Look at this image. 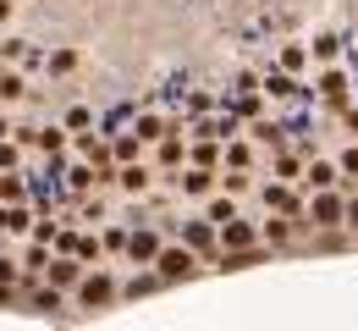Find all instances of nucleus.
I'll return each mask as SVG.
<instances>
[{
  "instance_id": "37998d69",
  "label": "nucleus",
  "mask_w": 358,
  "mask_h": 331,
  "mask_svg": "<svg viewBox=\"0 0 358 331\" xmlns=\"http://www.w3.org/2000/svg\"><path fill=\"white\" fill-rule=\"evenodd\" d=\"M353 243H358V232H353Z\"/></svg>"
},
{
  "instance_id": "6e6552de",
  "label": "nucleus",
  "mask_w": 358,
  "mask_h": 331,
  "mask_svg": "<svg viewBox=\"0 0 358 331\" xmlns=\"http://www.w3.org/2000/svg\"><path fill=\"white\" fill-rule=\"evenodd\" d=\"M177 188L187 199H210V193L221 188V171L215 166H187V171H177Z\"/></svg>"
},
{
  "instance_id": "ddd939ff",
  "label": "nucleus",
  "mask_w": 358,
  "mask_h": 331,
  "mask_svg": "<svg viewBox=\"0 0 358 331\" xmlns=\"http://www.w3.org/2000/svg\"><path fill=\"white\" fill-rule=\"evenodd\" d=\"M127 260H133V265H155V260H160V232H155V227H138V232L127 237Z\"/></svg>"
},
{
  "instance_id": "e433bc0d",
  "label": "nucleus",
  "mask_w": 358,
  "mask_h": 331,
  "mask_svg": "<svg viewBox=\"0 0 358 331\" xmlns=\"http://www.w3.org/2000/svg\"><path fill=\"white\" fill-rule=\"evenodd\" d=\"M0 287H17V265H11V254H0Z\"/></svg>"
},
{
  "instance_id": "dca6fc26",
  "label": "nucleus",
  "mask_w": 358,
  "mask_h": 331,
  "mask_svg": "<svg viewBox=\"0 0 358 331\" xmlns=\"http://www.w3.org/2000/svg\"><path fill=\"white\" fill-rule=\"evenodd\" d=\"M309 50H314V66H331V61H342V50H348V39L325 28V34H314V39H309Z\"/></svg>"
},
{
  "instance_id": "a211bd4d",
  "label": "nucleus",
  "mask_w": 358,
  "mask_h": 331,
  "mask_svg": "<svg viewBox=\"0 0 358 331\" xmlns=\"http://www.w3.org/2000/svg\"><path fill=\"white\" fill-rule=\"evenodd\" d=\"M275 66H287V72H309V66H314V50L298 45V39H287V45L275 50Z\"/></svg>"
},
{
  "instance_id": "f8f14e48",
  "label": "nucleus",
  "mask_w": 358,
  "mask_h": 331,
  "mask_svg": "<svg viewBox=\"0 0 358 331\" xmlns=\"http://www.w3.org/2000/svg\"><path fill=\"white\" fill-rule=\"evenodd\" d=\"M303 188H342V166L336 160H325V155H309V166H303Z\"/></svg>"
},
{
  "instance_id": "2f4dec72",
  "label": "nucleus",
  "mask_w": 358,
  "mask_h": 331,
  "mask_svg": "<svg viewBox=\"0 0 358 331\" xmlns=\"http://www.w3.org/2000/svg\"><path fill=\"white\" fill-rule=\"evenodd\" d=\"M248 177H254V171H221V188L226 193H243V188H248Z\"/></svg>"
},
{
  "instance_id": "0eeeda50",
  "label": "nucleus",
  "mask_w": 358,
  "mask_h": 331,
  "mask_svg": "<svg viewBox=\"0 0 358 331\" xmlns=\"http://www.w3.org/2000/svg\"><path fill=\"white\" fill-rule=\"evenodd\" d=\"M265 243V221H248V216H231L221 227V248H254Z\"/></svg>"
},
{
  "instance_id": "6ab92c4d",
  "label": "nucleus",
  "mask_w": 358,
  "mask_h": 331,
  "mask_svg": "<svg viewBox=\"0 0 358 331\" xmlns=\"http://www.w3.org/2000/svg\"><path fill=\"white\" fill-rule=\"evenodd\" d=\"M116 183L127 193H149V183H155V166H143V160H127L122 171H116Z\"/></svg>"
},
{
  "instance_id": "f257e3e1",
  "label": "nucleus",
  "mask_w": 358,
  "mask_h": 331,
  "mask_svg": "<svg viewBox=\"0 0 358 331\" xmlns=\"http://www.w3.org/2000/svg\"><path fill=\"white\" fill-rule=\"evenodd\" d=\"M314 99L325 105V111H342V105H353V78L331 61V66H314Z\"/></svg>"
},
{
  "instance_id": "bb28decb",
  "label": "nucleus",
  "mask_w": 358,
  "mask_h": 331,
  "mask_svg": "<svg viewBox=\"0 0 358 331\" xmlns=\"http://www.w3.org/2000/svg\"><path fill=\"white\" fill-rule=\"evenodd\" d=\"M39 149H45V155H55V149H61V143H66V122H61V127H39Z\"/></svg>"
},
{
  "instance_id": "c756f323",
  "label": "nucleus",
  "mask_w": 358,
  "mask_h": 331,
  "mask_svg": "<svg viewBox=\"0 0 358 331\" xmlns=\"http://www.w3.org/2000/svg\"><path fill=\"white\" fill-rule=\"evenodd\" d=\"M99 254H105L99 237H78V260H83V265H99Z\"/></svg>"
},
{
  "instance_id": "c85d7f7f",
  "label": "nucleus",
  "mask_w": 358,
  "mask_h": 331,
  "mask_svg": "<svg viewBox=\"0 0 358 331\" xmlns=\"http://www.w3.org/2000/svg\"><path fill=\"white\" fill-rule=\"evenodd\" d=\"M45 66H50V72H55V78H66V72L78 66V50H55V55H50Z\"/></svg>"
},
{
  "instance_id": "20e7f679",
  "label": "nucleus",
  "mask_w": 358,
  "mask_h": 331,
  "mask_svg": "<svg viewBox=\"0 0 358 331\" xmlns=\"http://www.w3.org/2000/svg\"><path fill=\"white\" fill-rule=\"evenodd\" d=\"M309 89L298 83V72H287V66H270L265 72V99L270 105H292V99H303Z\"/></svg>"
},
{
  "instance_id": "39448f33",
  "label": "nucleus",
  "mask_w": 358,
  "mask_h": 331,
  "mask_svg": "<svg viewBox=\"0 0 358 331\" xmlns=\"http://www.w3.org/2000/svg\"><path fill=\"white\" fill-rule=\"evenodd\" d=\"M182 243H193L199 254L221 260V227H215L210 216H199V221H182Z\"/></svg>"
},
{
  "instance_id": "9b49d317",
  "label": "nucleus",
  "mask_w": 358,
  "mask_h": 331,
  "mask_svg": "<svg viewBox=\"0 0 358 331\" xmlns=\"http://www.w3.org/2000/svg\"><path fill=\"white\" fill-rule=\"evenodd\" d=\"M182 160H187V133L171 127L166 139L155 143V166H160V171H182Z\"/></svg>"
},
{
  "instance_id": "c9c22d12",
  "label": "nucleus",
  "mask_w": 358,
  "mask_h": 331,
  "mask_svg": "<svg viewBox=\"0 0 358 331\" xmlns=\"http://www.w3.org/2000/svg\"><path fill=\"white\" fill-rule=\"evenodd\" d=\"M17 166V139H0V171H11Z\"/></svg>"
},
{
  "instance_id": "4468645a",
  "label": "nucleus",
  "mask_w": 358,
  "mask_h": 331,
  "mask_svg": "<svg viewBox=\"0 0 358 331\" xmlns=\"http://www.w3.org/2000/svg\"><path fill=\"white\" fill-rule=\"evenodd\" d=\"M303 166H309L303 149H275V155H270V171H275L281 183H303Z\"/></svg>"
},
{
  "instance_id": "a19ab883",
  "label": "nucleus",
  "mask_w": 358,
  "mask_h": 331,
  "mask_svg": "<svg viewBox=\"0 0 358 331\" xmlns=\"http://www.w3.org/2000/svg\"><path fill=\"white\" fill-rule=\"evenodd\" d=\"M11 133H17V127H11V122H6V116H0V139H11Z\"/></svg>"
},
{
  "instance_id": "5701e85b",
  "label": "nucleus",
  "mask_w": 358,
  "mask_h": 331,
  "mask_svg": "<svg viewBox=\"0 0 358 331\" xmlns=\"http://www.w3.org/2000/svg\"><path fill=\"white\" fill-rule=\"evenodd\" d=\"M17 99H28V78L22 72H6L0 78V105H17Z\"/></svg>"
},
{
  "instance_id": "f03ea898",
  "label": "nucleus",
  "mask_w": 358,
  "mask_h": 331,
  "mask_svg": "<svg viewBox=\"0 0 358 331\" xmlns=\"http://www.w3.org/2000/svg\"><path fill=\"white\" fill-rule=\"evenodd\" d=\"M155 271H160L166 282H187V276H199V248H193V243H171V248H160Z\"/></svg>"
},
{
  "instance_id": "7c9ffc66",
  "label": "nucleus",
  "mask_w": 358,
  "mask_h": 331,
  "mask_svg": "<svg viewBox=\"0 0 358 331\" xmlns=\"http://www.w3.org/2000/svg\"><path fill=\"white\" fill-rule=\"evenodd\" d=\"M28 55V39H0V61H22Z\"/></svg>"
},
{
  "instance_id": "9d476101",
  "label": "nucleus",
  "mask_w": 358,
  "mask_h": 331,
  "mask_svg": "<svg viewBox=\"0 0 358 331\" xmlns=\"http://www.w3.org/2000/svg\"><path fill=\"white\" fill-rule=\"evenodd\" d=\"M243 133H248V139L259 143V149H265V155H275V149H287V127H281V122H275V116H254V122H248V127H243Z\"/></svg>"
},
{
  "instance_id": "cd10ccee",
  "label": "nucleus",
  "mask_w": 358,
  "mask_h": 331,
  "mask_svg": "<svg viewBox=\"0 0 358 331\" xmlns=\"http://www.w3.org/2000/svg\"><path fill=\"white\" fill-rule=\"evenodd\" d=\"M94 127V111L89 105H72V111H66V133H89Z\"/></svg>"
},
{
  "instance_id": "2eb2a0df",
  "label": "nucleus",
  "mask_w": 358,
  "mask_h": 331,
  "mask_svg": "<svg viewBox=\"0 0 358 331\" xmlns=\"http://www.w3.org/2000/svg\"><path fill=\"white\" fill-rule=\"evenodd\" d=\"M254 149H259V143L248 139V133H237V139H226V166H231V171H254V160H259Z\"/></svg>"
},
{
  "instance_id": "412c9836",
  "label": "nucleus",
  "mask_w": 358,
  "mask_h": 331,
  "mask_svg": "<svg viewBox=\"0 0 358 331\" xmlns=\"http://www.w3.org/2000/svg\"><path fill=\"white\" fill-rule=\"evenodd\" d=\"M204 216H210V221H215V227H226V221H231V216H243V210H237V193H215V199H210V210H204Z\"/></svg>"
},
{
  "instance_id": "58836bf2",
  "label": "nucleus",
  "mask_w": 358,
  "mask_h": 331,
  "mask_svg": "<svg viewBox=\"0 0 358 331\" xmlns=\"http://www.w3.org/2000/svg\"><path fill=\"white\" fill-rule=\"evenodd\" d=\"M348 232H358V188H348Z\"/></svg>"
},
{
  "instance_id": "4be33fe9",
  "label": "nucleus",
  "mask_w": 358,
  "mask_h": 331,
  "mask_svg": "<svg viewBox=\"0 0 358 331\" xmlns=\"http://www.w3.org/2000/svg\"><path fill=\"white\" fill-rule=\"evenodd\" d=\"M336 166H342V188H358V139H348V149L336 155Z\"/></svg>"
},
{
  "instance_id": "aec40b11",
  "label": "nucleus",
  "mask_w": 358,
  "mask_h": 331,
  "mask_svg": "<svg viewBox=\"0 0 358 331\" xmlns=\"http://www.w3.org/2000/svg\"><path fill=\"white\" fill-rule=\"evenodd\" d=\"M133 133H138V139H143V143H160V139H166V133H171V122H166V116H155V111H138Z\"/></svg>"
},
{
  "instance_id": "393cba45",
  "label": "nucleus",
  "mask_w": 358,
  "mask_h": 331,
  "mask_svg": "<svg viewBox=\"0 0 358 331\" xmlns=\"http://www.w3.org/2000/svg\"><path fill=\"white\" fill-rule=\"evenodd\" d=\"M34 315H61V287L50 282L45 293H34Z\"/></svg>"
},
{
  "instance_id": "f704fd0d",
  "label": "nucleus",
  "mask_w": 358,
  "mask_h": 331,
  "mask_svg": "<svg viewBox=\"0 0 358 331\" xmlns=\"http://www.w3.org/2000/svg\"><path fill=\"white\" fill-rule=\"evenodd\" d=\"M127 237H133V232H122V227H110V232L99 237V243H105V254H116V248H127Z\"/></svg>"
},
{
  "instance_id": "b1692460",
  "label": "nucleus",
  "mask_w": 358,
  "mask_h": 331,
  "mask_svg": "<svg viewBox=\"0 0 358 331\" xmlns=\"http://www.w3.org/2000/svg\"><path fill=\"white\" fill-rule=\"evenodd\" d=\"M28 199V183L17 171H0V204H22Z\"/></svg>"
},
{
  "instance_id": "72a5a7b5",
  "label": "nucleus",
  "mask_w": 358,
  "mask_h": 331,
  "mask_svg": "<svg viewBox=\"0 0 358 331\" xmlns=\"http://www.w3.org/2000/svg\"><path fill=\"white\" fill-rule=\"evenodd\" d=\"M55 254H78V232H72V227L55 232Z\"/></svg>"
},
{
  "instance_id": "4c0bfd02",
  "label": "nucleus",
  "mask_w": 358,
  "mask_h": 331,
  "mask_svg": "<svg viewBox=\"0 0 358 331\" xmlns=\"http://www.w3.org/2000/svg\"><path fill=\"white\" fill-rule=\"evenodd\" d=\"M55 232H61L55 221H34V237H39V243H55Z\"/></svg>"
},
{
  "instance_id": "7ed1b4c3",
  "label": "nucleus",
  "mask_w": 358,
  "mask_h": 331,
  "mask_svg": "<svg viewBox=\"0 0 358 331\" xmlns=\"http://www.w3.org/2000/svg\"><path fill=\"white\" fill-rule=\"evenodd\" d=\"M110 298H116V276H110L105 265H94L89 276L78 282V304H83V309H105Z\"/></svg>"
},
{
  "instance_id": "1a4fd4ad",
  "label": "nucleus",
  "mask_w": 358,
  "mask_h": 331,
  "mask_svg": "<svg viewBox=\"0 0 358 331\" xmlns=\"http://www.w3.org/2000/svg\"><path fill=\"white\" fill-rule=\"evenodd\" d=\"M298 232H309V221H303V216H275V210H270V221H265V243H270V248L298 243Z\"/></svg>"
},
{
  "instance_id": "79ce46f5",
  "label": "nucleus",
  "mask_w": 358,
  "mask_h": 331,
  "mask_svg": "<svg viewBox=\"0 0 358 331\" xmlns=\"http://www.w3.org/2000/svg\"><path fill=\"white\" fill-rule=\"evenodd\" d=\"M0 78H6V61H0Z\"/></svg>"
},
{
  "instance_id": "a878e982",
  "label": "nucleus",
  "mask_w": 358,
  "mask_h": 331,
  "mask_svg": "<svg viewBox=\"0 0 358 331\" xmlns=\"http://www.w3.org/2000/svg\"><path fill=\"white\" fill-rule=\"evenodd\" d=\"M210 111H215V94L193 89V94H187V127H193V116H210Z\"/></svg>"
},
{
  "instance_id": "ea45409f",
  "label": "nucleus",
  "mask_w": 358,
  "mask_h": 331,
  "mask_svg": "<svg viewBox=\"0 0 358 331\" xmlns=\"http://www.w3.org/2000/svg\"><path fill=\"white\" fill-rule=\"evenodd\" d=\"M11 11H17V0H0V28L11 22Z\"/></svg>"
},
{
  "instance_id": "473e14b6",
  "label": "nucleus",
  "mask_w": 358,
  "mask_h": 331,
  "mask_svg": "<svg viewBox=\"0 0 358 331\" xmlns=\"http://www.w3.org/2000/svg\"><path fill=\"white\" fill-rule=\"evenodd\" d=\"M336 116H342V133H348V139H358V99H353V105H342Z\"/></svg>"
},
{
  "instance_id": "423d86ee",
  "label": "nucleus",
  "mask_w": 358,
  "mask_h": 331,
  "mask_svg": "<svg viewBox=\"0 0 358 331\" xmlns=\"http://www.w3.org/2000/svg\"><path fill=\"white\" fill-rule=\"evenodd\" d=\"M298 188H303V183H281V177L265 183V210H275V216H303L309 204L298 199Z\"/></svg>"
},
{
  "instance_id": "f3484780",
  "label": "nucleus",
  "mask_w": 358,
  "mask_h": 331,
  "mask_svg": "<svg viewBox=\"0 0 358 331\" xmlns=\"http://www.w3.org/2000/svg\"><path fill=\"white\" fill-rule=\"evenodd\" d=\"M50 282L55 287H78L83 282V260H78V254H55V260H50Z\"/></svg>"
}]
</instances>
